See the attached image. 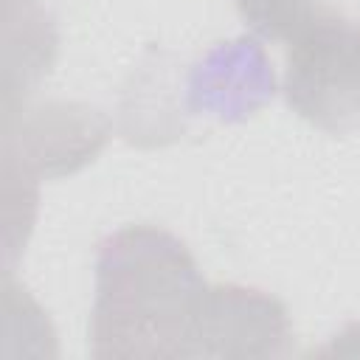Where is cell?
<instances>
[{"instance_id":"cell-1","label":"cell","mask_w":360,"mask_h":360,"mask_svg":"<svg viewBox=\"0 0 360 360\" xmlns=\"http://www.w3.org/2000/svg\"><path fill=\"white\" fill-rule=\"evenodd\" d=\"M205 281L174 236L127 228L98 250L93 354L186 357Z\"/></svg>"},{"instance_id":"cell-2","label":"cell","mask_w":360,"mask_h":360,"mask_svg":"<svg viewBox=\"0 0 360 360\" xmlns=\"http://www.w3.org/2000/svg\"><path fill=\"white\" fill-rule=\"evenodd\" d=\"M284 90L290 107L326 132L360 124V25L326 8L290 42Z\"/></svg>"},{"instance_id":"cell-4","label":"cell","mask_w":360,"mask_h":360,"mask_svg":"<svg viewBox=\"0 0 360 360\" xmlns=\"http://www.w3.org/2000/svg\"><path fill=\"white\" fill-rule=\"evenodd\" d=\"M236 6L256 34L284 42H292L326 11L318 0H236Z\"/></svg>"},{"instance_id":"cell-3","label":"cell","mask_w":360,"mask_h":360,"mask_svg":"<svg viewBox=\"0 0 360 360\" xmlns=\"http://www.w3.org/2000/svg\"><path fill=\"white\" fill-rule=\"evenodd\" d=\"M290 335L284 307L242 287H208L194 318L186 357L194 354H278Z\"/></svg>"}]
</instances>
